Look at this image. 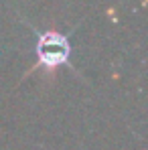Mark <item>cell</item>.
<instances>
[{"mask_svg":"<svg viewBox=\"0 0 148 150\" xmlns=\"http://www.w3.org/2000/svg\"><path fill=\"white\" fill-rule=\"evenodd\" d=\"M35 53L37 65L45 69H57L71 63V43L61 33H39Z\"/></svg>","mask_w":148,"mask_h":150,"instance_id":"obj_1","label":"cell"}]
</instances>
